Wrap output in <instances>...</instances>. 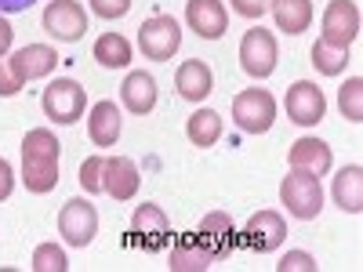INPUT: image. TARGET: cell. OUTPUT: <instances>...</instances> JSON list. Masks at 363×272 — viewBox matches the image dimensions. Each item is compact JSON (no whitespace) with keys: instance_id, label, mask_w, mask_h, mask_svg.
<instances>
[{"instance_id":"1","label":"cell","mask_w":363,"mask_h":272,"mask_svg":"<svg viewBox=\"0 0 363 272\" xmlns=\"http://www.w3.org/2000/svg\"><path fill=\"white\" fill-rule=\"evenodd\" d=\"M58 157H62V145L48 128H33L22 138V186L29 193H51L58 186Z\"/></svg>"},{"instance_id":"2","label":"cell","mask_w":363,"mask_h":272,"mask_svg":"<svg viewBox=\"0 0 363 272\" xmlns=\"http://www.w3.org/2000/svg\"><path fill=\"white\" fill-rule=\"evenodd\" d=\"M280 203L291 210V218L298 222H313L320 210H323V189H320V178L313 171H301L291 167L287 178L280 181Z\"/></svg>"},{"instance_id":"3","label":"cell","mask_w":363,"mask_h":272,"mask_svg":"<svg viewBox=\"0 0 363 272\" xmlns=\"http://www.w3.org/2000/svg\"><path fill=\"white\" fill-rule=\"evenodd\" d=\"M277 120V98L262 87H247L233 98V124L247 135H265Z\"/></svg>"},{"instance_id":"4","label":"cell","mask_w":363,"mask_h":272,"mask_svg":"<svg viewBox=\"0 0 363 272\" xmlns=\"http://www.w3.org/2000/svg\"><path fill=\"white\" fill-rule=\"evenodd\" d=\"M138 47L149 62H171L182 47V26L171 15H153L138 26Z\"/></svg>"},{"instance_id":"5","label":"cell","mask_w":363,"mask_h":272,"mask_svg":"<svg viewBox=\"0 0 363 272\" xmlns=\"http://www.w3.org/2000/svg\"><path fill=\"white\" fill-rule=\"evenodd\" d=\"M40 109H44L48 120H55V124H77L87 109V91L77 80H55V84L44 87Z\"/></svg>"},{"instance_id":"6","label":"cell","mask_w":363,"mask_h":272,"mask_svg":"<svg viewBox=\"0 0 363 272\" xmlns=\"http://www.w3.org/2000/svg\"><path fill=\"white\" fill-rule=\"evenodd\" d=\"M359 37V8L356 0H330L323 8V33L320 40L335 51H349Z\"/></svg>"},{"instance_id":"7","label":"cell","mask_w":363,"mask_h":272,"mask_svg":"<svg viewBox=\"0 0 363 272\" xmlns=\"http://www.w3.org/2000/svg\"><path fill=\"white\" fill-rule=\"evenodd\" d=\"M277 58H280L277 37L262 26L247 29L244 40H240V66H244V73L255 76V80H265V76H272V69H277Z\"/></svg>"},{"instance_id":"8","label":"cell","mask_w":363,"mask_h":272,"mask_svg":"<svg viewBox=\"0 0 363 272\" xmlns=\"http://www.w3.org/2000/svg\"><path fill=\"white\" fill-rule=\"evenodd\" d=\"M99 232V210L91 200L73 196L62 210H58V236L66 239L69 247H87Z\"/></svg>"},{"instance_id":"9","label":"cell","mask_w":363,"mask_h":272,"mask_svg":"<svg viewBox=\"0 0 363 272\" xmlns=\"http://www.w3.org/2000/svg\"><path fill=\"white\" fill-rule=\"evenodd\" d=\"M40 22H44L48 33L62 44H77L87 33V11L77 0H55V4H48Z\"/></svg>"},{"instance_id":"10","label":"cell","mask_w":363,"mask_h":272,"mask_svg":"<svg viewBox=\"0 0 363 272\" xmlns=\"http://www.w3.org/2000/svg\"><path fill=\"white\" fill-rule=\"evenodd\" d=\"M284 106H287L291 124H298V128H313V124H320L323 113H327V98H323L320 84H313V80H298V84H291Z\"/></svg>"},{"instance_id":"11","label":"cell","mask_w":363,"mask_h":272,"mask_svg":"<svg viewBox=\"0 0 363 272\" xmlns=\"http://www.w3.org/2000/svg\"><path fill=\"white\" fill-rule=\"evenodd\" d=\"M240 236H244V244H247L251 251L269 254V251H277V247L284 244L287 222H284L280 210H258V215L247 218V225H244V232H240Z\"/></svg>"},{"instance_id":"12","label":"cell","mask_w":363,"mask_h":272,"mask_svg":"<svg viewBox=\"0 0 363 272\" xmlns=\"http://www.w3.org/2000/svg\"><path fill=\"white\" fill-rule=\"evenodd\" d=\"M8 66H11L15 80L26 87L29 80H40V76H48L58 66V51L51 44H26V47H18L8 58Z\"/></svg>"},{"instance_id":"13","label":"cell","mask_w":363,"mask_h":272,"mask_svg":"<svg viewBox=\"0 0 363 272\" xmlns=\"http://www.w3.org/2000/svg\"><path fill=\"white\" fill-rule=\"evenodd\" d=\"M186 22L200 40H218L229 29V11L222 0H189L186 4Z\"/></svg>"},{"instance_id":"14","label":"cell","mask_w":363,"mask_h":272,"mask_svg":"<svg viewBox=\"0 0 363 272\" xmlns=\"http://www.w3.org/2000/svg\"><path fill=\"white\" fill-rule=\"evenodd\" d=\"M138 186H142V174L135 167V160L128 157H109L102 160V193H109L113 200H135L138 196Z\"/></svg>"},{"instance_id":"15","label":"cell","mask_w":363,"mask_h":272,"mask_svg":"<svg viewBox=\"0 0 363 272\" xmlns=\"http://www.w3.org/2000/svg\"><path fill=\"white\" fill-rule=\"evenodd\" d=\"M236 225H233V218L225 215V210H211V215H203V222H200V232H196V239L203 244V251L215 258V261H222L233 247H236Z\"/></svg>"},{"instance_id":"16","label":"cell","mask_w":363,"mask_h":272,"mask_svg":"<svg viewBox=\"0 0 363 272\" xmlns=\"http://www.w3.org/2000/svg\"><path fill=\"white\" fill-rule=\"evenodd\" d=\"M131 232L138 236V244L145 251H157V247L167 244V236H171V218L164 215V207L142 203L135 215H131Z\"/></svg>"},{"instance_id":"17","label":"cell","mask_w":363,"mask_h":272,"mask_svg":"<svg viewBox=\"0 0 363 272\" xmlns=\"http://www.w3.org/2000/svg\"><path fill=\"white\" fill-rule=\"evenodd\" d=\"M287 160H291V167L313 171L316 178H323V174L330 171V164H335V153H330V145H327L323 138L306 135V138H298V142L287 149Z\"/></svg>"},{"instance_id":"18","label":"cell","mask_w":363,"mask_h":272,"mask_svg":"<svg viewBox=\"0 0 363 272\" xmlns=\"http://www.w3.org/2000/svg\"><path fill=\"white\" fill-rule=\"evenodd\" d=\"M120 102H124V109L135 113V116L153 113V106H157V80L149 76L145 69L128 73L124 84H120Z\"/></svg>"},{"instance_id":"19","label":"cell","mask_w":363,"mask_h":272,"mask_svg":"<svg viewBox=\"0 0 363 272\" xmlns=\"http://www.w3.org/2000/svg\"><path fill=\"white\" fill-rule=\"evenodd\" d=\"M174 87L178 95L186 102H203L211 95V87H215V76H211V66L200 62V58H189V62H182L178 73H174Z\"/></svg>"},{"instance_id":"20","label":"cell","mask_w":363,"mask_h":272,"mask_svg":"<svg viewBox=\"0 0 363 272\" xmlns=\"http://www.w3.org/2000/svg\"><path fill=\"white\" fill-rule=\"evenodd\" d=\"M87 135H91V142H95L99 149L116 145V138H120V109H116V102L102 98V102L91 106V113H87Z\"/></svg>"},{"instance_id":"21","label":"cell","mask_w":363,"mask_h":272,"mask_svg":"<svg viewBox=\"0 0 363 272\" xmlns=\"http://www.w3.org/2000/svg\"><path fill=\"white\" fill-rule=\"evenodd\" d=\"M269 11H272L277 29L287 37H298L313 26V0H272Z\"/></svg>"},{"instance_id":"22","label":"cell","mask_w":363,"mask_h":272,"mask_svg":"<svg viewBox=\"0 0 363 272\" xmlns=\"http://www.w3.org/2000/svg\"><path fill=\"white\" fill-rule=\"evenodd\" d=\"M330 193H335V203L345 210V215H359V210H363V167L359 164L342 167Z\"/></svg>"},{"instance_id":"23","label":"cell","mask_w":363,"mask_h":272,"mask_svg":"<svg viewBox=\"0 0 363 272\" xmlns=\"http://www.w3.org/2000/svg\"><path fill=\"white\" fill-rule=\"evenodd\" d=\"M186 135L196 149H211L218 138H222V116L215 109H196L189 120H186Z\"/></svg>"},{"instance_id":"24","label":"cell","mask_w":363,"mask_h":272,"mask_svg":"<svg viewBox=\"0 0 363 272\" xmlns=\"http://www.w3.org/2000/svg\"><path fill=\"white\" fill-rule=\"evenodd\" d=\"M95 62L106 66V69H124L131 62V44L128 37H120V33H102L95 40Z\"/></svg>"},{"instance_id":"25","label":"cell","mask_w":363,"mask_h":272,"mask_svg":"<svg viewBox=\"0 0 363 272\" xmlns=\"http://www.w3.org/2000/svg\"><path fill=\"white\" fill-rule=\"evenodd\" d=\"M211 261L215 258L203 251L200 239H182V244L171 251V268L174 272H203V268H211Z\"/></svg>"},{"instance_id":"26","label":"cell","mask_w":363,"mask_h":272,"mask_svg":"<svg viewBox=\"0 0 363 272\" xmlns=\"http://www.w3.org/2000/svg\"><path fill=\"white\" fill-rule=\"evenodd\" d=\"M338 109L349 124H363V80L349 76V84H342L338 91Z\"/></svg>"},{"instance_id":"27","label":"cell","mask_w":363,"mask_h":272,"mask_svg":"<svg viewBox=\"0 0 363 272\" xmlns=\"http://www.w3.org/2000/svg\"><path fill=\"white\" fill-rule=\"evenodd\" d=\"M313 66H316L320 76H338L349 66V51H335V47H327L323 40H316L313 44Z\"/></svg>"},{"instance_id":"28","label":"cell","mask_w":363,"mask_h":272,"mask_svg":"<svg viewBox=\"0 0 363 272\" xmlns=\"http://www.w3.org/2000/svg\"><path fill=\"white\" fill-rule=\"evenodd\" d=\"M29 268L33 272H66L69 261H66V251L58 244H40L33 251V261H29Z\"/></svg>"},{"instance_id":"29","label":"cell","mask_w":363,"mask_h":272,"mask_svg":"<svg viewBox=\"0 0 363 272\" xmlns=\"http://www.w3.org/2000/svg\"><path fill=\"white\" fill-rule=\"evenodd\" d=\"M80 186H84L87 196L102 193V157H87L80 164Z\"/></svg>"},{"instance_id":"30","label":"cell","mask_w":363,"mask_h":272,"mask_svg":"<svg viewBox=\"0 0 363 272\" xmlns=\"http://www.w3.org/2000/svg\"><path fill=\"white\" fill-rule=\"evenodd\" d=\"M277 272H316V258L309 251H291L277 261Z\"/></svg>"},{"instance_id":"31","label":"cell","mask_w":363,"mask_h":272,"mask_svg":"<svg viewBox=\"0 0 363 272\" xmlns=\"http://www.w3.org/2000/svg\"><path fill=\"white\" fill-rule=\"evenodd\" d=\"M91 11L99 18H124L131 11V0H91Z\"/></svg>"},{"instance_id":"32","label":"cell","mask_w":363,"mask_h":272,"mask_svg":"<svg viewBox=\"0 0 363 272\" xmlns=\"http://www.w3.org/2000/svg\"><path fill=\"white\" fill-rule=\"evenodd\" d=\"M229 4H233L236 15H244V18H262L272 0H229Z\"/></svg>"},{"instance_id":"33","label":"cell","mask_w":363,"mask_h":272,"mask_svg":"<svg viewBox=\"0 0 363 272\" xmlns=\"http://www.w3.org/2000/svg\"><path fill=\"white\" fill-rule=\"evenodd\" d=\"M18 91H22V84L15 80L11 66H8V62H0V98H11V95H18Z\"/></svg>"},{"instance_id":"34","label":"cell","mask_w":363,"mask_h":272,"mask_svg":"<svg viewBox=\"0 0 363 272\" xmlns=\"http://www.w3.org/2000/svg\"><path fill=\"white\" fill-rule=\"evenodd\" d=\"M11 193H15V167L0 157V203H4Z\"/></svg>"},{"instance_id":"35","label":"cell","mask_w":363,"mask_h":272,"mask_svg":"<svg viewBox=\"0 0 363 272\" xmlns=\"http://www.w3.org/2000/svg\"><path fill=\"white\" fill-rule=\"evenodd\" d=\"M11 40H15V29H11V22L4 15H0V58L11 51Z\"/></svg>"},{"instance_id":"36","label":"cell","mask_w":363,"mask_h":272,"mask_svg":"<svg viewBox=\"0 0 363 272\" xmlns=\"http://www.w3.org/2000/svg\"><path fill=\"white\" fill-rule=\"evenodd\" d=\"M33 4H37V0H0V15H15V11H26Z\"/></svg>"}]
</instances>
